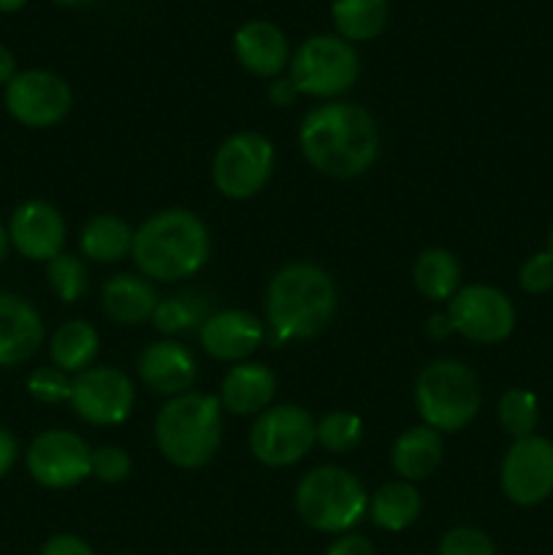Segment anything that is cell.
I'll list each match as a JSON object with an SVG mask.
<instances>
[{
	"label": "cell",
	"mask_w": 553,
	"mask_h": 555,
	"mask_svg": "<svg viewBox=\"0 0 553 555\" xmlns=\"http://www.w3.org/2000/svg\"><path fill=\"white\" fill-rule=\"evenodd\" d=\"M298 146L312 168L334 179L361 177L380 152V130L372 114L356 103H325L304 117Z\"/></svg>",
	"instance_id": "obj_1"
},
{
	"label": "cell",
	"mask_w": 553,
	"mask_h": 555,
	"mask_svg": "<svg viewBox=\"0 0 553 555\" xmlns=\"http://www.w3.org/2000/svg\"><path fill=\"white\" fill-rule=\"evenodd\" d=\"M336 314L334 280L320 266L291 263L276 271L266 291V323L271 341L312 339Z\"/></svg>",
	"instance_id": "obj_2"
},
{
	"label": "cell",
	"mask_w": 553,
	"mask_h": 555,
	"mask_svg": "<svg viewBox=\"0 0 553 555\" xmlns=\"http://www.w3.org/2000/svg\"><path fill=\"white\" fill-rule=\"evenodd\" d=\"M209 231L201 217L188 209H166L133 231L130 255L150 280L177 282L198 274L209 260Z\"/></svg>",
	"instance_id": "obj_3"
},
{
	"label": "cell",
	"mask_w": 553,
	"mask_h": 555,
	"mask_svg": "<svg viewBox=\"0 0 553 555\" xmlns=\"http://www.w3.org/2000/svg\"><path fill=\"white\" fill-rule=\"evenodd\" d=\"M160 453L182 469H201L215 459L222 439V404L209 393L173 396L155 421Z\"/></svg>",
	"instance_id": "obj_4"
},
{
	"label": "cell",
	"mask_w": 553,
	"mask_h": 555,
	"mask_svg": "<svg viewBox=\"0 0 553 555\" xmlns=\"http://www.w3.org/2000/svg\"><path fill=\"white\" fill-rule=\"evenodd\" d=\"M296 509L307 526L323 534H345L369 509L363 482L342 466H318L296 488Z\"/></svg>",
	"instance_id": "obj_5"
},
{
	"label": "cell",
	"mask_w": 553,
	"mask_h": 555,
	"mask_svg": "<svg viewBox=\"0 0 553 555\" xmlns=\"http://www.w3.org/2000/svg\"><path fill=\"white\" fill-rule=\"evenodd\" d=\"M415 406L434 431H461L480 410V383L466 363L434 361L423 366L415 383Z\"/></svg>",
	"instance_id": "obj_6"
},
{
	"label": "cell",
	"mask_w": 553,
	"mask_h": 555,
	"mask_svg": "<svg viewBox=\"0 0 553 555\" xmlns=\"http://www.w3.org/2000/svg\"><path fill=\"white\" fill-rule=\"evenodd\" d=\"M361 60L350 41L339 36H312L291 60V81L309 98H334L358 81Z\"/></svg>",
	"instance_id": "obj_7"
},
{
	"label": "cell",
	"mask_w": 553,
	"mask_h": 555,
	"mask_svg": "<svg viewBox=\"0 0 553 555\" xmlns=\"http://www.w3.org/2000/svg\"><path fill=\"white\" fill-rule=\"evenodd\" d=\"M274 171V146L260 133H236L226 139L211 160V179L226 198H253Z\"/></svg>",
	"instance_id": "obj_8"
},
{
	"label": "cell",
	"mask_w": 553,
	"mask_h": 555,
	"mask_svg": "<svg viewBox=\"0 0 553 555\" xmlns=\"http://www.w3.org/2000/svg\"><path fill=\"white\" fill-rule=\"evenodd\" d=\"M318 442V423L307 410L293 404L269 406L255 417L249 450L266 466H293Z\"/></svg>",
	"instance_id": "obj_9"
},
{
	"label": "cell",
	"mask_w": 553,
	"mask_h": 555,
	"mask_svg": "<svg viewBox=\"0 0 553 555\" xmlns=\"http://www.w3.org/2000/svg\"><path fill=\"white\" fill-rule=\"evenodd\" d=\"M27 472L38 486L52 491L74 488L92 477V450L79 434L49 428L27 448Z\"/></svg>",
	"instance_id": "obj_10"
},
{
	"label": "cell",
	"mask_w": 553,
	"mask_h": 555,
	"mask_svg": "<svg viewBox=\"0 0 553 555\" xmlns=\"http://www.w3.org/2000/svg\"><path fill=\"white\" fill-rule=\"evenodd\" d=\"M70 87L52 70H22L5 85V108L25 128H52L70 112Z\"/></svg>",
	"instance_id": "obj_11"
},
{
	"label": "cell",
	"mask_w": 553,
	"mask_h": 555,
	"mask_svg": "<svg viewBox=\"0 0 553 555\" xmlns=\"http://www.w3.org/2000/svg\"><path fill=\"white\" fill-rule=\"evenodd\" d=\"M448 314L455 334L477 345H497L515 328L513 301L491 285H470L455 293L450 298Z\"/></svg>",
	"instance_id": "obj_12"
},
{
	"label": "cell",
	"mask_w": 553,
	"mask_h": 555,
	"mask_svg": "<svg viewBox=\"0 0 553 555\" xmlns=\"http://www.w3.org/2000/svg\"><path fill=\"white\" fill-rule=\"evenodd\" d=\"M502 491L518 507H535L553 493V442L545 437L515 439L502 461Z\"/></svg>",
	"instance_id": "obj_13"
},
{
	"label": "cell",
	"mask_w": 553,
	"mask_h": 555,
	"mask_svg": "<svg viewBox=\"0 0 553 555\" xmlns=\"http://www.w3.org/2000/svg\"><path fill=\"white\" fill-rule=\"evenodd\" d=\"M136 390L119 369L95 366L74 379L70 406L81 421L92 426H119L130 417Z\"/></svg>",
	"instance_id": "obj_14"
},
{
	"label": "cell",
	"mask_w": 553,
	"mask_h": 555,
	"mask_svg": "<svg viewBox=\"0 0 553 555\" xmlns=\"http://www.w3.org/2000/svg\"><path fill=\"white\" fill-rule=\"evenodd\" d=\"M9 238L22 258L49 263V260L63 253V215L52 204H47V201H25L11 215Z\"/></svg>",
	"instance_id": "obj_15"
},
{
	"label": "cell",
	"mask_w": 553,
	"mask_h": 555,
	"mask_svg": "<svg viewBox=\"0 0 553 555\" xmlns=\"http://www.w3.org/2000/svg\"><path fill=\"white\" fill-rule=\"evenodd\" d=\"M43 341V320L27 298L0 293V369L30 361Z\"/></svg>",
	"instance_id": "obj_16"
},
{
	"label": "cell",
	"mask_w": 553,
	"mask_h": 555,
	"mask_svg": "<svg viewBox=\"0 0 553 555\" xmlns=\"http://www.w3.org/2000/svg\"><path fill=\"white\" fill-rule=\"evenodd\" d=\"M263 325L244 309H226L206 318L201 325V345L217 361H244L263 341Z\"/></svg>",
	"instance_id": "obj_17"
},
{
	"label": "cell",
	"mask_w": 553,
	"mask_h": 555,
	"mask_svg": "<svg viewBox=\"0 0 553 555\" xmlns=\"http://www.w3.org/2000/svg\"><path fill=\"white\" fill-rule=\"evenodd\" d=\"M233 54L239 65L255 76H280L285 65H291V49H287L285 33L266 20L244 22L233 36Z\"/></svg>",
	"instance_id": "obj_18"
},
{
	"label": "cell",
	"mask_w": 553,
	"mask_h": 555,
	"mask_svg": "<svg viewBox=\"0 0 553 555\" xmlns=\"http://www.w3.org/2000/svg\"><path fill=\"white\" fill-rule=\"evenodd\" d=\"M139 377L155 393L182 396L195 383V361L179 341H155L141 352Z\"/></svg>",
	"instance_id": "obj_19"
},
{
	"label": "cell",
	"mask_w": 553,
	"mask_h": 555,
	"mask_svg": "<svg viewBox=\"0 0 553 555\" xmlns=\"http://www.w3.org/2000/svg\"><path fill=\"white\" fill-rule=\"evenodd\" d=\"M276 393V377L263 363H239L222 379V410L233 415H260L271 406Z\"/></svg>",
	"instance_id": "obj_20"
},
{
	"label": "cell",
	"mask_w": 553,
	"mask_h": 555,
	"mask_svg": "<svg viewBox=\"0 0 553 555\" xmlns=\"http://www.w3.org/2000/svg\"><path fill=\"white\" fill-rule=\"evenodd\" d=\"M157 307L155 287L136 274H117L103 285V312L123 325L152 320Z\"/></svg>",
	"instance_id": "obj_21"
},
{
	"label": "cell",
	"mask_w": 553,
	"mask_h": 555,
	"mask_svg": "<svg viewBox=\"0 0 553 555\" xmlns=\"http://www.w3.org/2000/svg\"><path fill=\"white\" fill-rule=\"evenodd\" d=\"M390 461H394V469L401 480H426V477H432L437 472L439 461H442V439L428 426L407 428L396 439Z\"/></svg>",
	"instance_id": "obj_22"
},
{
	"label": "cell",
	"mask_w": 553,
	"mask_h": 555,
	"mask_svg": "<svg viewBox=\"0 0 553 555\" xmlns=\"http://www.w3.org/2000/svg\"><path fill=\"white\" fill-rule=\"evenodd\" d=\"M79 247L95 263H117L133 249V231L117 215H98L81 228Z\"/></svg>",
	"instance_id": "obj_23"
},
{
	"label": "cell",
	"mask_w": 553,
	"mask_h": 555,
	"mask_svg": "<svg viewBox=\"0 0 553 555\" xmlns=\"http://www.w3.org/2000/svg\"><path fill=\"white\" fill-rule=\"evenodd\" d=\"M98 347H101L98 331L87 320H70L54 331L52 341H49V356L60 372L81 374L92 366Z\"/></svg>",
	"instance_id": "obj_24"
},
{
	"label": "cell",
	"mask_w": 553,
	"mask_h": 555,
	"mask_svg": "<svg viewBox=\"0 0 553 555\" xmlns=\"http://www.w3.org/2000/svg\"><path fill=\"white\" fill-rule=\"evenodd\" d=\"M369 518L377 529L385 531H404L421 515V493L407 480L388 482L369 499Z\"/></svg>",
	"instance_id": "obj_25"
},
{
	"label": "cell",
	"mask_w": 553,
	"mask_h": 555,
	"mask_svg": "<svg viewBox=\"0 0 553 555\" xmlns=\"http://www.w3.org/2000/svg\"><path fill=\"white\" fill-rule=\"evenodd\" d=\"M331 20L345 41H372L385 30L388 0H334Z\"/></svg>",
	"instance_id": "obj_26"
},
{
	"label": "cell",
	"mask_w": 553,
	"mask_h": 555,
	"mask_svg": "<svg viewBox=\"0 0 553 555\" xmlns=\"http://www.w3.org/2000/svg\"><path fill=\"white\" fill-rule=\"evenodd\" d=\"M412 280H415L421 296H426L428 301H448L459 291L461 266L448 249H426V253L417 255Z\"/></svg>",
	"instance_id": "obj_27"
},
{
	"label": "cell",
	"mask_w": 553,
	"mask_h": 555,
	"mask_svg": "<svg viewBox=\"0 0 553 555\" xmlns=\"http://www.w3.org/2000/svg\"><path fill=\"white\" fill-rule=\"evenodd\" d=\"M206 318H209V298H204L201 293H184V296L157 301L152 323L160 334L171 336L195 328V325H204Z\"/></svg>",
	"instance_id": "obj_28"
},
{
	"label": "cell",
	"mask_w": 553,
	"mask_h": 555,
	"mask_svg": "<svg viewBox=\"0 0 553 555\" xmlns=\"http://www.w3.org/2000/svg\"><path fill=\"white\" fill-rule=\"evenodd\" d=\"M497 412H499V423H502V428L513 439L531 437L537 428V421H540V404H537V396L524 388L504 390L502 399H499Z\"/></svg>",
	"instance_id": "obj_29"
},
{
	"label": "cell",
	"mask_w": 553,
	"mask_h": 555,
	"mask_svg": "<svg viewBox=\"0 0 553 555\" xmlns=\"http://www.w3.org/2000/svg\"><path fill=\"white\" fill-rule=\"evenodd\" d=\"M363 423L361 417L352 412H329L320 417L318 423V442L323 444L329 453L345 455L361 444Z\"/></svg>",
	"instance_id": "obj_30"
},
{
	"label": "cell",
	"mask_w": 553,
	"mask_h": 555,
	"mask_svg": "<svg viewBox=\"0 0 553 555\" xmlns=\"http://www.w3.org/2000/svg\"><path fill=\"white\" fill-rule=\"evenodd\" d=\"M47 280L52 285L54 296L65 304L79 301L81 296L87 293V269L76 255H65L60 253L57 258H52L47 263Z\"/></svg>",
	"instance_id": "obj_31"
},
{
	"label": "cell",
	"mask_w": 553,
	"mask_h": 555,
	"mask_svg": "<svg viewBox=\"0 0 553 555\" xmlns=\"http://www.w3.org/2000/svg\"><path fill=\"white\" fill-rule=\"evenodd\" d=\"M27 393L38 404H63V401H70L74 379H68V374L60 372L57 366H41L27 377Z\"/></svg>",
	"instance_id": "obj_32"
},
{
	"label": "cell",
	"mask_w": 553,
	"mask_h": 555,
	"mask_svg": "<svg viewBox=\"0 0 553 555\" xmlns=\"http://www.w3.org/2000/svg\"><path fill=\"white\" fill-rule=\"evenodd\" d=\"M439 555H497V547H493L491 537L483 534L480 529L459 526L442 537Z\"/></svg>",
	"instance_id": "obj_33"
},
{
	"label": "cell",
	"mask_w": 553,
	"mask_h": 555,
	"mask_svg": "<svg viewBox=\"0 0 553 555\" xmlns=\"http://www.w3.org/2000/svg\"><path fill=\"white\" fill-rule=\"evenodd\" d=\"M130 475V459L119 448L92 450V477L101 482H123Z\"/></svg>",
	"instance_id": "obj_34"
},
{
	"label": "cell",
	"mask_w": 553,
	"mask_h": 555,
	"mask_svg": "<svg viewBox=\"0 0 553 555\" xmlns=\"http://www.w3.org/2000/svg\"><path fill=\"white\" fill-rule=\"evenodd\" d=\"M520 287L531 296L537 293H545L553 287V255L551 253H537L520 266V274H518Z\"/></svg>",
	"instance_id": "obj_35"
},
{
	"label": "cell",
	"mask_w": 553,
	"mask_h": 555,
	"mask_svg": "<svg viewBox=\"0 0 553 555\" xmlns=\"http://www.w3.org/2000/svg\"><path fill=\"white\" fill-rule=\"evenodd\" d=\"M41 555H95L92 547L87 545L81 537L74 534H57L52 540H47V545L41 547Z\"/></svg>",
	"instance_id": "obj_36"
},
{
	"label": "cell",
	"mask_w": 553,
	"mask_h": 555,
	"mask_svg": "<svg viewBox=\"0 0 553 555\" xmlns=\"http://www.w3.org/2000/svg\"><path fill=\"white\" fill-rule=\"evenodd\" d=\"M325 555H377V553H374L372 542L369 540H363V537L358 534H347L342 537V540H336Z\"/></svg>",
	"instance_id": "obj_37"
},
{
	"label": "cell",
	"mask_w": 553,
	"mask_h": 555,
	"mask_svg": "<svg viewBox=\"0 0 553 555\" xmlns=\"http://www.w3.org/2000/svg\"><path fill=\"white\" fill-rule=\"evenodd\" d=\"M16 453H20V448H16L14 434H11L5 426H0V480L11 472V466H14L16 461Z\"/></svg>",
	"instance_id": "obj_38"
},
{
	"label": "cell",
	"mask_w": 553,
	"mask_h": 555,
	"mask_svg": "<svg viewBox=\"0 0 553 555\" xmlns=\"http://www.w3.org/2000/svg\"><path fill=\"white\" fill-rule=\"evenodd\" d=\"M296 95L298 92H296V87H293L291 79H276L269 90V98L274 106H291L293 98Z\"/></svg>",
	"instance_id": "obj_39"
},
{
	"label": "cell",
	"mask_w": 553,
	"mask_h": 555,
	"mask_svg": "<svg viewBox=\"0 0 553 555\" xmlns=\"http://www.w3.org/2000/svg\"><path fill=\"white\" fill-rule=\"evenodd\" d=\"M426 331L428 336H434V339H445V336L453 334V323H450V314H432L426 323Z\"/></svg>",
	"instance_id": "obj_40"
},
{
	"label": "cell",
	"mask_w": 553,
	"mask_h": 555,
	"mask_svg": "<svg viewBox=\"0 0 553 555\" xmlns=\"http://www.w3.org/2000/svg\"><path fill=\"white\" fill-rule=\"evenodd\" d=\"M16 76V60L9 49L0 43V85H9L11 79Z\"/></svg>",
	"instance_id": "obj_41"
},
{
	"label": "cell",
	"mask_w": 553,
	"mask_h": 555,
	"mask_svg": "<svg viewBox=\"0 0 553 555\" xmlns=\"http://www.w3.org/2000/svg\"><path fill=\"white\" fill-rule=\"evenodd\" d=\"M9 247H11V238H9V228L0 222V263L5 260V255H9Z\"/></svg>",
	"instance_id": "obj_42"
},
{
	"label": "cell",
	"mask_w": 553,
	"mask_h": 555,
	"mask_svg": "<svg viewBox=\"0 0 553 555\" xmlns=\"http://www.w3.org/2000/svg\"><path fill=\"white\" fill-rule=\"evenodd\" d=\"M25 3L27 0H0V14H14V11H20Z\"/></svg>",
	"instance_id": "obj_43"
},
{
	"label": "cell",
	"mask_w": 553,
	"mask_h": 555,
	"mask_svg": "<svg viewBox=\"0 0 553 555\" xmlns=\"http://www.w3.org/2000/svg\"><path fill=\"white\" fill-rule=\"evenodd\" d=\"M52 3H60V5H87V3H92V0H52Z\"/></svg>",
	"instance_id": "obj_44"
},
{
	"label": "cell",
	"mask_w": 553,
	"mask_h": 555,
	"mask_svg": "<svg viewBox=\"0 0 553 555\" xmlns=\"http://www.w3.org/2000/svg\"><path fill=\"white\" fill-rule=\"evenodd\" d=\"M548 253L553 255V228H551V238H548Z\"/></svg>",
	"instance_id": "obj_45"
},
{
	"label": "cell",
	"mask_w": 553,
	"mask_h": 555,
	"mask_svg": "<svg viewBox=\"0 0 553 555\" xmlns=\"http://www.w3.org/2000/svg\"><path fill=\"white\" fill-rule=\"evenodd\" d=\"M117 555H128V553H117Z\"/></svg>",
	"instance_id": "obj_46"
}]
</instances>
